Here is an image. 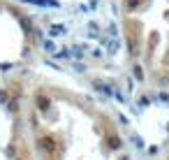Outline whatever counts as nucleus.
Segmentation results:
<instances>
[{
	"label": "nucleus",
	"mask_w": 169,
	"mask_h": 160,
	"mask_svg": "<svg viewBox=\"0 0 169 160\" xmlns=\"http://www.w3.org/2000/svg\"><path fill=\"white\" fill-rule=\"evenodd\" d=\"M125 5L132 10V7H137V5H139V0H125Z\"/></svg>",
	"instance_id": "2"
},
{
	"label": "nucleus",
	"mask_w": 169,
	"mask_h": 160,
	"mask_svg": "<svg viewBox=\"0 0 169 160\" xmlns=\"http://www.w3.org/2000/svg\"><path fill=\"white\" fill-rule=\"evenodd\" d=\"M39 146H42L44 151H49V153L56 149V146H53V139H51V137H42V139H39Z\"/></svg>",
	"instance_id": "1"
}]
</instances>
